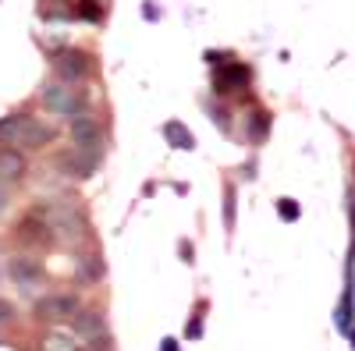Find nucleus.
I'll return each mask as SVG.
<instances>
[{
    "instance_id": "f257e3e1",
    "label": "nucleus",
    "mask_w": 355,
    "mask_h": 351,
    "mask_svg": "<svg viewBox=\"0 0 355 351\" xmlns=\"http://www.w3.org/2000/svg\"><path fill=\"white\" fill-rule=\"evenodd\" d=\"M53 138V132L46 125H40L36 117L28 114H8L0 117V142L4 145H25V150H40V145H46Z\"/></svg>"
},
{
    "instance_id": "f03ea898",
    "label": "nucleus",
    "mask_w": 355,
    "mask_h": 351,
    "mask_svg": "<svg viewBox=\"0 0 355 351\" xmlns=\"http://www.w3.org/2000/svg\"><path fill=\"white\" fill-rule=\"evenodd\" d=\"M43 107L57 117H78L82 114V93L71 89L68 82H46L43 93H40Z\"/></svg>"
},
{
    "instance_id": "7ed1b4c3",
    "label": "nucleus",
    "mask_w": 355,
    "mask_h": 351,
    "mask_svg": "<svg viewBox=\"0 0 355 351\" xmlns=\"http://www.w3.org/2000/svg\"><path fill=\"white\" fill-rule=\"evenodd\" d=\"M46 227H50V238H57V242H78L85 234L78 210L68 206V202H57V206L46 210Z\"/></svg>"
},
{
    "instance_id": "20e7f679",
    "label": "nucleus",
    "mask_w": 355,
    "mask_h": 351,
    "mask_svg": "<svg viewBox=\"0 0 355 351\" xmlns=\"http://www.w3.org/2000/svg\"><path fill=\"white\" fill-rule=\"evenodd\" d=\"M53 71H57V78L61 82H85L89 78V71H93V64H89V53H82V50H57L53 57Z\"/></svg>"
},
{
    "instance_id": "39448f33",
    "label": "nucleus",
    "mask_w": 355,
    "mask_h": 351,
    "mask_svg": "<svg viewBox=\"0 0 355 351\" xmlns=\"http://www.w3.org/2000/svg\"><path fill=\"white\" fill-rule=\"evenodd\" d=\"M249 82H252V71H249V64L227 61V64H220V71L214 75V93H217V96H231V93H242Z\"/></svg>"
},
{
    "instance_id": "423d86ee",
    "label": "nucleus",
    "mask_w": 355,
    "mask_h": 351,
    "mask_svg": "<svg viewBox=\"0 0 355 351\" xmlns=\"http://www.w3.org/2000/svg\"><path fill=\"white\" fill-rule=\"evenodd\" d=\"M82 312L75 295H46L43 302H36V316L40 319H75Z\"/></svg>"
},
{
    "instance_id": "0eeeda50",
    "label": "nucleus",
    "mask_w": 355,
    "mask_h": 351,
    "mask_svg": "<svg viewBox=\"0 0 355 351\" xmlns=\"http://www.w3.org/2000/svg\"><path fill=\"white\" fill-rule=\"evenodd\" d=\"M100 138H103V132H100V125L89 114L71 117V142H75V150H100Z\"/></svg>"
},
{
    "instance_id": "6e6552de",
    "label": "nucleus",
    "mask_w": 355,
    "mask_h": 351,
    "mask_svg": "<svg viewBox=\"0 0 355 351\" xmlns=\"http://www.w3.org/2000/svg\"><path fill=\"white\" fill-rule=\"evenodd\" d=\"M71 327H75V337H82V341H103L107 337V316L89 309V312H78L71 319Z\"/></svg>"
},
{
    "instance_id": "1a4fd4ad",
    "label": "nucleus",
    "mask_w": 355,
    "mask_h": 351,
    "mask_svg": "<svg viewBox=\"0 0 355 351\" xmlns=\"http://www.w3.org/2000/svg\"><path fill=\"white\" fill-rule=\"evenodd\" d=\"M61 167L68 178H89L96 167H100V153L96 150H75L68 156H61Z\"/></svg>"
},
{
    "instance_id": "9d476101",
    "label": "nucleus",
    "mask_w": 355,
    "mask_h": 351,
    "mask_svg": "<svg viewBox=\"0 0 355 351\" xmlns=\"http://www.w3.org/2000/svg\"><path fill=\"white\" fill-rule=\"evenodd\" d=\"M8 273H11V280L18 287H40L43 284V267H40L36 259H28V255H15Z\"/></svg>"
},
{
    "instance_id": "9b49d317",
    "label": "nucleus",
    "mask_w": 355,
    "mask_h": 351,
    "mask_svg": "<svg viewBox=\"0 0 355 351\" xmlns=\"http://www.w3.org/2000/svg\"><path fill=\"white\" fill-rule=\"evenodd\" d=\"M25 174V156L21 150H11V145H4L0 150V181H18Z\"/></svg>"
},
{
    "instance_id": "f8f14e48",
    "label": "nucleus",
    "mask_w": 355,
    "mask_h": 351,
    "mask_svg": "<svg viewBox=\"0 0 355 351\" xmlns=\"http://www.w3.org/2000/svg\"><path fill=\"white\" fill-rule=\"evenodd\" d=\"M266 135H270V114H266V110H252L245 117V138L259 145Z\"/></svg>"
},
{
    "instance_id": "ddd939ff",
    "label": "nucleus",
    "mask_w": 355,
    "mask_h": 351,
    "mask_svg": "<svg viewBox=\"0 0 355 351\" xmlns=\"http://www.w3.org/2000/svg\"><path fill=\"white\" fill-rule=\"evenodd\" d=\"M164 138L174 145V150H196V135L182 121H167L164 125Z\"/></svg>"
},
{
    "instance_id": "4468645a",
    "label": "nucleus",
    "mask_w": 355,
    "mask_h": 351,
    "mask_svg": "<svg viewBox=\"0 0 355 351\" xmlns=\"http://www.w3.org/2000/svg\"><path fill=\"white\" fill-rule=\"evenodd\" d=\"M75 277L78 280H100L103 277V259L100 255H82L75 262Z\"/></svg>"
},
{
    "instance_id": "2eb2a0df",
    "label": "nucleus",
    "mask_w": 355,
    "mask_h": 351,
    "mask_svg": "<svg viewBox=\"0 0 355 351\" xmlns=\"http://www.w3.org/2000/svg\"><path fill=\"white\" fill-rule=\"evenodd\" d=\"M43 351H78V341L71 334H50L43 341Z\"/></svg>"
},
{
    "instance_id": "dca6fc26",
    "label": "nucleus",
    "mask_w": 355,
    "mask_h": 351,
    "mask_svg": "<svg viewBox=\"0 0 355 351\" xmlns=\"http://www.w3.org/2000/svg\"><path fill=\"white\" fill-rule=\"evenodd\" d=\"M75 18H82V21H100V18H103V8L96 4V0H82V4L75 8Z\"/></svg>"
},
{
    "instance_id": "f3484780",
    "label": "nucleus",
    "mask_w": 355,
    "mask_h": 351,
    "mask_svg": "<svg viewBox=\"0 0 355 351\" xmlns=\"http://www.w3.org/2000/svg\"><path fill=\"white\" fill-rule=\"evenodd\" d=\"M277 213H281V220H299V202L295 199H277Z\"/></svg>"
},
{
    "instance_id": "a211bd4d",
    "label": "nucleus",
    "mask_w": 355,
    "mask_h": 351,
    "mask_svg": "<svg viewBox=\"0 0 355 351\" xmlns=\"http://www.w3.org/2000/svg\"><path fill=\"white\" fill-rule=\"evenodd\" d=\"M15 316H18V312H15V305H11L8 298H0V327H4V323H11Z\"/></svg>"
},
{
    "instance_id": "6ab92c4d",
    "label": "nucleus",
    "mask_w": 355,
    "mask_h": 351,
    "mask_svg": "<svg viewBox=\"0 0 355 351\" xmlns=\"http://www.w3.org/2000/svg\"><path fill=\"white\" fill-rule=\"evenodd\" d=\"M210 114H214V125H217L220 132H227V128H231V121H227V110H217V107H210Z\"/></svg>"
},
{
    "instance_id": "aec40b11",
    "label": "nucleus",
    "mask_w": 355,
    "mask_h": 351,
    "mask_svg": "<svg viewBox=\"0 0 355 351\" xmlns=\"http://www.w3.org/2000/svg\"><path fill=\"white\" fill-rule=\"evenodd\" d=\"M224 213H227V231L234 227V188H227V202H224Z\"/></svg>"
},
{
    "instance_id": "412c9836",
    "label": "nucleus",
    "mask_w": 355,
    "mask_h": 351,
    "mask_svg": "<svg viewBox=\"0 0 355 351\" xmlns=\"http://www.w3.org/2000/svg\"><path fill=\"white\" fill-rule=\"evenodd\" d=\"M202 334V327H199V319H196V323H189V337H199Z\"/></svg>"
},
{
    "instance_id": "4be33fe9",
    "label": "nucleus",
    "mask_w": 355,
    "mask_h": 351,
    "mask_svg": "<svg viewBox=\"0 0 355 351\" xmlns=\"http://www.w3.org/2000/svg\"><path fill=\"white\" fill-rule=\"evenodd\" d=\"M160 351H178V341H164V344H160Z\"/></svg>"
},
{
    "instance_id": "5701e85b",
    "label": "nucleus",
    "mask_w": 355,
    "mask_h": 351,
    "mask_svg": "<svg viewBox=\"0 0 355 351\" xmlns=\"http://www.w3.org/2000/svg\"><path fill=\"white\" fill-rule=\"evenodd\" d=\"M4 210H8V192L0 188V213H4Z\"/></svg>"
}]
</instances>
